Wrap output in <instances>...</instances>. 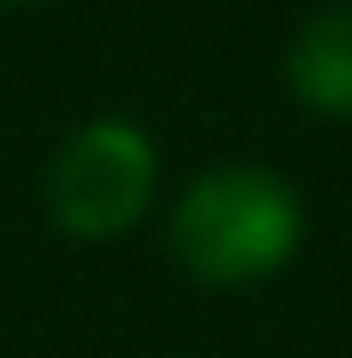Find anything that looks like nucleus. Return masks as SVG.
Segmentation results:
<instances>
[{"label":"nucleus","instance_id":"1","mask_svg":"<svg viewBox=\"0 0 352 358\" xmlns=\"http://www.w3.org/2000/svg\"><path fill=\"white\" fill-rule=\"evenodd\" d=\"M306 206L266 166H213L173 206L167 245L199 285H260L300 252Z\"/></svg>","mask_w":352,"mask_h":358},{"label":"nucleus","instance_id":"2","mask_svg":"<svg viewBox=\"0 0 352 358\" xmlns=\"http://www.w3.org/2000/svg\"><path fill=\"white\" fill-rule=\"evenodd\" d=\"M160 186V153L133 120H87L47 166V213L73 239H120Z\"/></svg>","mask_w":352,"mask_h":358},{"label":"nucleus","instance_id":"3","mask_svg":"<svg viewBox=\"0 0 352 358\" xmlns=\"http://www.w3.org/2000/svg\"><path fill=\"white\" fill-rule=\"evenodd\" d=\"M286 87L300 106L326 120H352V7H326L293 34Z\"/></svg>","mask_w":352,"mask_h":358},{"label":"nucleus","instance_id":"4","mask_svg":"<svg viewBox=\"0 0 352 358\" xmlns=\"http://www.w3.org/2000/svg\"><path fill=\"white\" fill-rule=\"evenodd\" d=\"M7 7H47V0H7Z\"/></svg>","mask_w":352,"mask_h":358}]
</instances>
